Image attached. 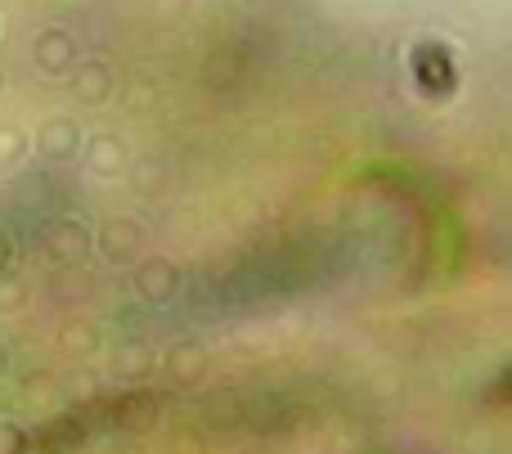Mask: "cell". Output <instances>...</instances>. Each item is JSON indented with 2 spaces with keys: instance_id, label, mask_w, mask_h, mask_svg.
I'll return each mask as SVG.
<instances>
[{
  "instance_id": "1",
  "label": "cell",
  "mask_w": 512,
  "mask_h": 454,
  "mask_svg": "<svg viewBox=\"0 0 512 454\" xmlns=\"http://www.w3.org/2000/svg\"><path fill=\"white\" fill-rule=\"evenodd\" d=\"M135 288H140V297H149V302H167V297L180 288V270L171 266V261L153 257L135 270Z\"/></svg>"
},
{
  "instance_id": "2",
  "label": "cell",
  "mask_w": 512,
  "mask_h": 454,
  "mask_svg": "<svg viewBox=\"0 0 512 454\" xmlns=\"http://www.w3.org/2000/svg\"><path fill=\"white\" fill-rule=\"evenodd\" d=\"M41 149L50 153V158H72V153L81 149V131H77V122L72 117H50V122L41 126Z\"/></svg>"
},
{
  "instance_id": "3",
  "label": "cell",
  "mask_w": 512,
  "mask_h": 454,
  "mask_svg": "<svg viewBox=\"0 0 512 454\" xmlns=\"http://www.w3.org/2000/svg\"><path fill=\"white\" fill-rule=\"evenodd\" d=\"M36 63H41L45 72H59L72 63V36L59 32V27H50V32L36 36Z\"/></svg>"
},
{
  "instance_id": "4",
  "label": "cell",
  "mask_w": 512,
  "mask_h": 454,
  "mask_svg": "<svg viewBox=\"0 0 512 454\" xmlns=\"http://www.w3.org/2000/svg\"><path fill=\"white\" fill-rule=\"evenodd\" d=\"M45 243H50V252H54L59 261L86 257V230H81L77 221H54L50 234H45Z\"/></svg>"
},
{
  "instance_id": "5",
  "label": "cell",
  "mask_w": 512,
  "mask_h": 454,
  "mask_svg": "<svg viewBox=\"0 0 512 454\" xmlns=\"http://www.w3.org/2000/svg\"><path fill=\"white\" fill-rule=\"evenodd\" d=\"M140 243H144V234H140V225H135V221H108L104 234H99V248H104L113 261L117 257H131Z\"/></svg>"
},
{
  "instance_id": "6",
  "label": "cell",
  "mask_w": 512,
  "mask_h": 454,
  "mask_svg": "<svg viewBox=\"0 0 512 454\" xmlns=\"http://www.w3.org/2000/svg\"><path fill=\"white\" fill-rule=\"evenodd\" d=\"M108 90H113V72H108V63H99V59L81 63V72H77V95L86 99V104H99V99H108Z\"/></svg>"
},
{
  "instance_id": "7",
  "label": "cell",
  "mask_w": 512,
  "mask_h": 454,
  "mask_svg": "<svg viewBox=\"0 0 512 454\" xmlns=\"http://www.w3.org/2000/svg\"><path fill=\"white\" fill-rule=\"evenodd\" d=\"M86 162L95 176H113L117 167H122V140H113V135H95L86 149Z\"/></svg>"
},
{
  "instance_id": "8",
  "label": "cell",
  "mask_w": 512,
  "mask_h": 454,
  "mask_svg": "<svg viewBox=\"0 0 512 454\" xmlns=\"http://www.w3.org/2000/svg\"><path fill=\"white\" fill-rule=\"evenodd\" d=\"M113 365H117V374H122V378H140L144 369L153 365V351L144 347V342H122V347H117V356H113Z\"/></svg>"
},
{
  "instance_id": "9",
  "label": "cell",
  "mask_w": 512,
  "mask_h": 454,
  "mask_svg": "<svg viewBox=\"0 0 512 454\" xmlns=\"http://www.w3.org/2000/svg\"><path fill=\"white\" fill-rule=\"evenodd\" d=\"M167 365H171V374H176L180 383H198V378H203V369H207V356L198 347H176L167 356Z\"/></svg>"
},
{
  "instance_id": "10",
  "label": "cell",
  "mask_w": 512,
  "mask_h": 454,
  "mask_svg": "<svg viewBox=\"0 0 512 454\" xmlns=\"http://www.w3.org/2000/svg\"><path fill=\"white\" fill-rule=\"evenodd\" d=\"M131 180H135V189H140V194H158L162 185H167V171L158 167V162H135V171H131Z\"/></svg>"
},
{
  "instance_id": "11",
  "label": "cell",
  "mask_w": 512,
  "mask_h": 454,
  "mask_svg": "<svg viewBox=\"0 0 512 454\" xmlns=\"http://www.w3.org/2000/svg\"><path fill=\"white\" fill-rule=\"evenodd\" d=\"M63 351H68V356H86V351H95V324H68V333H63Z\"/></svg>"
},
{
  "instance_id": "12",
  "label": "cell",
  "mask_w": 512,
  "mask_h": 454,
  "mask_svg": "<svg viewBox=\"0 0 512 454\" xmlns=\"http://www.w3.org/2000/svg\"><path fill=\"white\" fill-rule=\"evenodd\" d=\"M27 153V135L18 126H0V162H18Z\"/></svg>"
},
{
  "instance_id": "13",
  "label": "cell",
  "mask_w": 512,
  "mask_h": 454,
  "mask_svg": "<svg viewBox=\"0 0 512 454\" xmlns=\"http://www.w3.org/2000/svg\"><path fill=\"white\" fill-rule=\"evenodd\" d=\"M23 428L18 423H9V419H0V454H23Z\"/></svg>"
},
{
  "instance_id": "14",
  "label": "cell",
  "mask_w": 512,
  "mask_h": 454,
  "mask_svg": "<svg viewBox=\"0 0 512 454\" xmlns=\"http://www.w3.org/2000/svg\"><path fill=\"white\" fill-rule=\"evenodd\" d=\"M23 306V284L18 279H0V311H18Z\"/></svg>"
},
{
  "instance_id": "15",
  "label": "cell",
  "mask_w": 512,
  "mask_h": 454,
  "mask_svg": "<svg viewBox=\"0 0 512 454\" xmlns=\"http://www.w3.org/2000/svg\"><path fill=\"white\" fill-rule=\"evenodd\" d=\"M72 396H95V378H77V383H72Z\"/></svg>"
},
{
  "instance_id": "16",
  "label": "cell",
  "mask_w": 512,
  "mask_h": 454,
  "mask_svg": "<svg viewBox=\"0 0 512 454\" xmlns=\"http://www.w3.org/2000/svg\"><path fill=\"white\" fill-rule=\"evenodd\" d=\"M5 261H9V239L0 234V270H5Z\"/></svg>"
},
{
  "instance_id": "17",
  "label": "cell",
  "mask_w": 512,
  "mask_h": 454,
  "mask_svg": "<svg viewBox=\"0 0 512 454\" xmlns=\"http://www.w3.org/2000/svg\"><path fill=\"white\" fill-rule=\"evenodd\" d=\"M5 365H9V356H5V347H0V374H5Z\"/></svg>"
}]
</instances>
